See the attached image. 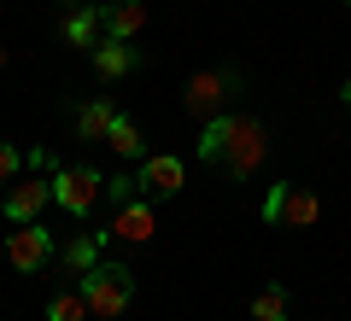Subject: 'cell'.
<instances>
[{
	"label": "cell",
	"instance_id": "1",
	"mask_svg": "<svg viewBox=\"0 0 351 321\" xmlns=\"http://www.w3.org/2000/svg\"><path fill=\"white\" fill-rule=\"evenodd\" d=\"M263 152H269L263 123H258V117H240V112L211 117V123H205V135H199V158L217 164V170H228L234 181H246V175L258 170Z\"/></svg>",
	"mask_w": 351,
	"mask_h": 321
},
{
	"label": "cell",
	"instance_id": "2",
	"mask_svg": "<svg viewBox=\"0 0 351 321\" xmlns=\"http://www.w3.org/2000/svg\"><path fill=\"white\" fill-rule=\"evenodd\" d=\"M76 286H82V298H88V316H106V321H112V316H123L129 298H135V269H129V263L100 257Z\"/></svg>",
	"mask_w": 351,
	"mask_h": 321
},
{
	"label": "cell",
	"instance_id": "3",
	"mask_svg": "<svg viewBox=\"0 0 351 321\" xmlns=\"http://www.w3.org/2000/svg\"><path fill=\"white\" fill-rule=\"evenodd\" d=\"M316 216H322V198L299 181H276L263 193V222L269 228H316Z\"/></svg>",
	"mask_w": 351,
	"mask_h": 321
},
{
	"label": "cell",
	"instance_id": "4",
	"mask_svg": "<svg viewBox=\"0 0 351 321\" xmlns=\"http://www.w3.org/2000/svg\"><path fill=\"white\" fill-rule=\"evenodd\" d=\"M100 193H106V175L94 164H64V170H53V198L71 216H88V210L100 205Z\"/></svg>",
	"mask_w": 351,
	"mask_h": 321
},
{
	"label": "cell",
	"instance_id": "5",
	"mask_svg": "<svg viewBox=\"0 0 351 321\" xmlns=\"http://www.w3.org/2000/svg\"><path fill=\"white\" fill-rule=\"evenodd\" d=\"M240 88V76L234 70H199L188 82V94H182V105H188L193 117H205V123H211V117H223V99L234 94Z\"/></svg>",
	"mask_w": 351,
	"mask_h": 321
},
{
	"label": "cell",
	"instance_id": "6",
	"mask_svg": "<svg viewBox=\"0 0 351 321\" xmlns=\"http://www.w3.org/2000/svg\"><path fill=\"white\" fill-rule=\"evenodd\" d=\"M6 257H12L18 274H41L53 263V234H47V228H36V222L12 228V234H6Z\"/></svg>",
	"mask_w": 351,
	"mask_h": 321
},
{
	"label": "cell",
	"instance_id": "7",
	"mask_svg": "<svg viewBox=\"0 0 351 321\" xmlns=\"http://www.w3.org/2000/svg\"><path fill=\"white\" fill-rule=\"evenodd\" d=\"M47 198H53V175H18V181L6 187V222H12V228L36 222Z\"/></svg>",
	"mask_w": 351,
	"mask_h": 321
},
{
	"label": "cell",
	"instance_id": "8",
	"mask_svg": "<svg viewBox=\"0 0 351 321\" xmlns=\"http://www.w3.org/2000/svg\"><path fill=\"white\" fill-rule=\"evenodd\" d=\"M152 228H158V216H152V198H129V205H117V216H112V228H106V234L123 240V246H147Z\"/></svg>",
	"mask_w": 351,
	"mask_h": 321
},
{
	"label": "cell",
	"instance_id": "9",
	"mask_svg": "<svg viewBox=\"0 0 351 321\" xmlns=\"http://www.w3.org/2000/svg\"><path fill=\"white\" fill-rule=\"evenodd\" d=\"M182 181H188V164L170 158V152L141 164V193H147V198H170V193H182Z\"/></svg>",
	"mask_w": 351,
	"mask_h": 321
},
{
	"label": "cell",
	"instance_id": "10",
	"mask_svg": "<svg viewBox=\"0 0 351 321\" xmlns=\"http://www.w3.org/2000/svg\"><path fill=\"white\" fill-rule=\"evenodd\" d=\"M100 24H106V41H135L147 24V0H106Z\"/></svg>",
	"mask_w": 351,
	"mask_h": 321
},
{
	"label": "cell",
	"instance_id": "11",
	"mask_svg": "<svg viewBox=\"0 0 351 321\" xmlns=\"http://www.w3.org/2000/svg\"><path fill=\"white\" fill-rule=\"evenodd\" d=\"M94 70H100V82L129 76L135 70V47H129V41H100V47H94Z\"/></svg>",
	"mask_w": 351,
	"mask_h": 321
},
{
	"label": "cell",
	"instance_id": "12",
	"mask_svg": "<svg viewBox=\"0 0 351 321\" xmlns=\"http://www.w3.org/2000/svg\"><path fill=\"white\" fill-rule=\"evenodd\" d=\"M64 41H76V47H100V41H106L100 6H76V12L64 18Z\"/></svg>",
	"mask_w": 351,
	"mask_h": 321
},
{
	"label": "cell",
	"instance_id": "13",
	"mask_svg": "<svg viewBox=\"0 0 351 321\" xmlns=\"http://www.w3.org/2000/svg\"><path fill=\"white\" fill-rule=\"evenodd\" d=\"M112 123H117V112L106 105V99L76 105V135H82V140H106V135H112Z\"/></svg>",
	"mask_w": 351,
	"mask_h": 321
},
{
	"label": "cell",
	"instance_id": "14",
	"mask_svg": "<svg viewBox=\"0 0 351 321\" xmlns=\"http://www.w3.org/2000/svg\"><path fill=\"white\" fill-rule=\"evenodd\" d=\"M82 316H88L82 286H64V292H53V298H47V321H82Z\"/></svg>",
	"mask_w": 351,
	"mask_h": 321
},
{
	"label": "cell",
	"instance_id": "15",
	"mask_svg": "<svg viewBox=\"0 0 351 321\" xmlns=\"http://www.w3.org/2000/svg\"><path fill=\"white\" fill-rule=\"evenodd\" d=\"M106 146H112L117 158H141V129L117 112V123H112V135H106Z\"/></svg>",
	"mask_w": 351,
	"mask_h": 321
},
{
	"label": "cell",
	"instance_id": "16",
	"mask_svg": "<svg viewBox=\"0 0 351 321\" xmlns=\"http://www.w3.org/2000/svg\"><path fill=\"white\" fill-rule=\"evenodd\" d=\"M252 316L258 321H287V286H263V292L252 298Z\"/></svg>",
	"mask_w": 351,
	"mask_h": 321
},
{
	"label": "cell",
	"instance_id": "17",
	"mask_svg": "<svg viewBox=\"0 0 351 321\" xmlns=\"http://www.w3.org/2000/svg\"><path fill=\"white\" fill-rule=\"evenodd\" d=\"M64 263H71L76 274H88V269H94V263H100V240H94V234L71 240V246H64Z\"/></svg>",
	"mask_w": 351,
	"mask_h": 321
},
{
	"label": "cell",
	"instance_id": "18",
	"mask_svg": "<svg viewBox=\"0 0 351 321\" xmlns=\"http://www.w3.org/2000/svg\"><path fill=\"white\" fill-rule=\"evenodd\" d=\"M106 198H112V205L141 198V175H106Z\"/></svg>",
	"mask_w": 351,
	"mask_h": 321
},
{
	"label": "cell",
	"instance_id": "19",
	"mask_svg": "<svg viewBox=\"0 0 351 321\" xmlns=\"http://www.w3.org/2000/svg\"><path fill=\"white\" fill-rule=\"evenodd\" d=\"M18 170H24V152H18L12 140H0V193L18 181Z\"/></svg>",
	"mask_w": 351,
	"mask_h": 321
},
{
	"label": "cell",
	"instance_id": "20",
	"mask_svg": "<svg viewBox=\"0 0 351 321\" xmlns=\"http://www.w3.org/2000/svg\"><path fill=\"white\" fill-rule=\"evenodd\" d=\"M339 99H346V112H351V82H346V88H339Z\"/></svg>",
	"mask_w": 351,
	"mask_h": 321
},
{
	"label": "cell",
	"instance_id": "21",
	"mask_svg": "<svg viewBox=\"0 0 351 321\" xmlns=\"http://www.w3.org/2000/svg\"><path fill=\"white\" fill-rule=\"evenodd\" d=\"M0 70H6V47H0Z\"/></svg>",
	"mask_w": 351,
	"mask_h": 321
},
{
	"label": "cell",
	"instance_id": "22",
	"mask_svg": "<svg viewBox=\"0 0 351 321\" xmlns=\"http://www.w3.org/2000/svg\"><path fill=\"white\" fill-rule=\"evenodd\" d=\"M346 6H351V0H346Z\"/></svg>",
	"mask_w": 351,
	"mask_h": 321
}]
</instances>
